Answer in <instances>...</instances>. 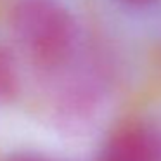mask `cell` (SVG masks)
Masks as SVG:
<instances>
[{
    "mask_svg": "<svg viewBox=\"0 0 161 161\" xmlns=\"http://www.w3.org/2000/svg\"><path fill=\"white\" fill-rule=\"evenodd\" d=\"M12 31L25 52L43 68H56L73 52L76 26L52 0H23L12 12Z\"/></svg>",
    "mask_w": 161,
    "mask_h": 161,
    "instance_id": "6da1fadb",
    "label": "cell"
},
{
    "mask_svg": "<svg viewBox=\"0 0 161 161\" xmlns=\"http://www.w3.org/2000/svg\"><path fill=\"white\" fill-rule=\"evenodd\" d=\"M159 142L151 130L130 125L116 130L101 153V161H158Z\"/></svg>",
    "mask_w": 161,
    "mask_h": 161,
    "instance_id": "7a4b0ae2",
    "label": "cell"
},
{
    "mask_svg": "<svg viewBox=\"0 0 161 161\" xmlns=\"http://www.w3.org/2000/svg\"><path fill=\"white\" fill-rule=\"evenodd\" d=\"M18 88V73L14 59L11 54L0 45V102L9 101Z\"/></svg>",
    "mask_w": 161,
    "mask_h": 161,
    "instance_id": "3957f363",
    "label": "cell"
},
{
    "mask_svg": "<svg viewBox=\"0 0 161 161\" xmlns=\"http://www.w3.org/2000/svg\"><path fill=\"white\" fill-rule=\"evenodd\" d=\"M5 161H49V159L40 156V154H33V153H18V154L9 156Z\"/></svg>",
    "mask_w": 161,
    "mask_h": 161,
    "instance_id": "277c9868",
    "label": "cell"
},
{
    "mask_svg": "<svg viewBox=\"0 0 161 161\" xmlns=\"http://www.w3.org/2000/svg\"><path fill=\"white\" fill-rule=\"evenodd\" d=\"M119 2H123V4H126V5H133V7H142V5L153 4L156 0H119Z\"/></svg>",
    "mask_w": 161,
    "mask_h": 161,
    "instance_id": "5b68a950",
    "label": "cell"
}]
</instances>
